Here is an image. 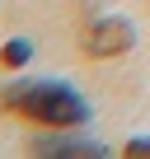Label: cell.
Instances as JSON below:
<instances>
[{"label": "cell", "instance_id": "obj_1", "mask_svg": "<svg viewBox=\"0 0 150 159\" xmlns=\"http://www.w3.org/2000/svg\"><path fill=\"white\" fill-rule=\"evenodd\" d=\"M0 103L42 122V126H80L89 122V103L61 80H14L0 89Z\"/></svg>", "mask_w": 150, "mask_h": 159}, {"label": "cell", "instance_id": "obj_2", "mask_svg": "<svg viewBox=\"0 0 150 159\" xmlns=\"http://www.w3.org/2000/svg\"><path fill=\"white\" fill-rule=\"evenodd\" d=\"M131 47H136V28H131L127 19H99V24L89 28V38H85V52H89L94 61L122 56V52H131Z\"/></svg>", "mask_w": 150, "mask_h": 159}, {"label": "cell", "instance_id": "obj_3", "mask_svg": "<svg viewBox=\"0 0 150 159\" xmlns=\"http://www.w3.org/2000/svg\"><path fill=\"white\" fill-rule=\"evenodd\" d=\"M33 154H47V159H99L103 145H94V140H38Z\"/></svg>", "mask_w": 150, "mask_h": 159}, {"label": "cell", "instance_id": "obj_4", "mask_svg": "<svg viewBox=\"0 0 150 159\" xmlns=\"http://www.w3.org/2000/svg\"><path fill=\"white\" fill-rule=\"evenodd\" d=\"M28 56H33V47H28L24 38H14V42H5V52H0V61H5L10 70H19V66H28Z\"/></svg>", "mask_w": 150, "mask_h": 159}, {"label": "cell", "instance_id": "obj_5", "mask_svg": "<svg viewBox=\"0 0 150 159\" xmlns=\"http://www.w3.org/2000/svg\"><path fill=\"white\" fill-rule=\"evenodd\" d=\"M122 154H131V159H145V154H150V140H145V136H136V140H127V150H122Z\"/></svg>", "mask_w": 150, "mask_h": 159}]
</instances>
